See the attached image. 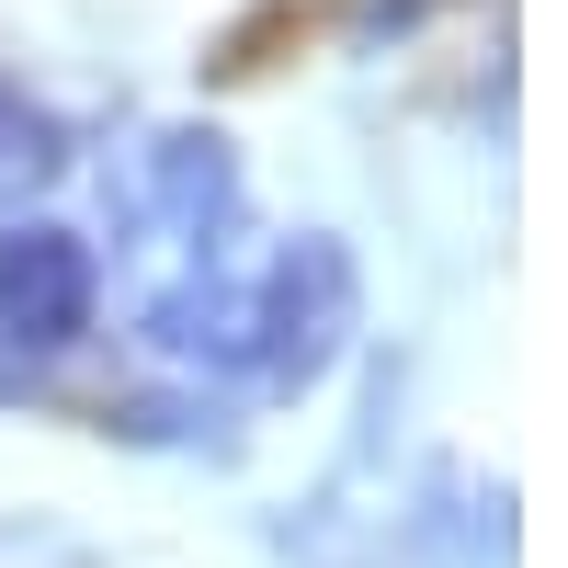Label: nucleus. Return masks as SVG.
I'll list each match as a JSON object with an SVG mask.
<instances>
[{
	"label": "nucleus",
	"mask_w": 568,
	"mask_h": 568,
	"mask_svg": "<svg viewBox=\"0 0 568 568\" xmlns=\"http://www.w3.org/2000/svg\"><path fill=\"white\" fill-rule=\"evenodd\" d=\"M364 329V273L329 227H296L262 273H251V387L262 398H307L329 387V364Z\"/></svg>",
	"instance_id": "f257e3e1"
},
{
	"label": "nucleus",
	"mask_w": 568,
	"mask_h": 568,
	"mask_svg": "<svg viewBox=\"0 0 568 568\" xmlns=\"http://www.w3.org/2000/svg\"><path fill=\"white\" fill-rule=\"evenodd\" d=\"M114 205H125L136 240H160V251H216V227L240 216V149H227L216 125H149L125 149Z\"/></svg>",
	"instance_id": "7ed1b4c3"
},
{
	"label": "nucleus",
	"mask_w": 568,
	"mask_h": 568,
	"mask_svg": "<svg viewBox=\"0 0 568 568\" xmlns=\"http://www.w3.org/2000/svg\"><path fill=\"white\" fill-rule=\"evenodd\" d=\"M149 353L182 364V375H240L251 387V273L194 262L182 284H160L149 296Z\"/></svg>",
	"instance_id": "20e7f679"
},
{
	"label": "nucleus",
	"mask_w": 568,
	"mask_h": 568,
	"mask_svg": "<svg viewBox=\"0 0 568 568\" xmlns=\"http://www.w3.org/2000/svg\"><path fill=\"white\" fill-rule=\"evenodd\" d=\"M58 171H69V136L45 125V114H23V103H0V205H12V194H45Z\"/></svg>",
	"instance_id": "423d86ee"
},
{
	"label": "nucleus",
	"mask_w": 568,
	"mask_h": 568,
	"mask_svg": "<svg viewBox=\"0 0 568 568\" xmlns=\"http://www.w3.org/2000/svg\"><path fill=\"white\" fill-rule=\"evenodd\" d=\"M103 433H114V444H171V455H227V444H240L205 387H194V398H114Z\"/></svg>",
	"instance_id": "39448f33"
},
{
	"label": "nucleus",
	"mask_w": 568,
	"mask_h": 568,
	"mask_svg": "<svg viewBox=\"0 0 568 568\" xmlns=\"http://www.w3.org/2000/svg\"><path fill=\"white\" fill-rule=\"evenodd\" d=\"M91 318H103V262H91V240L58 227V216H12L0 227V353L12 364L80 353Z\"/></svg>",
	"instance_id": "f03ea898"
}]
</instances>
